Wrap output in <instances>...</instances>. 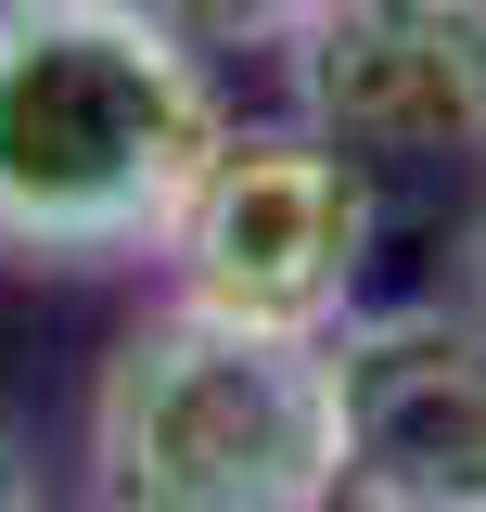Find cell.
Returning a JSON list of instances; mask_svg holds the SVG:
<instances>
[{
	"label": "cell",
	"instance_id": "cell-1",
	"mask_svg": "<svg viewBox=\"0 0 486 512\" xmlns=\"http://www.w3.org/2000/svg\"><path fill=\"white\" fill-rule=\"evenodd\" d=\"M231 103L154 0H0V269L167 256Z\"/></svg>",
	"mask_w": 486,
	"mask_h": 512
},
{
	"label": "cell",
	"instance_id": "cell-2",
	"mask_svg": "<svg viewBox=\"0 0 486 512\" xmlns=\"http://www.w3.org/2000/svg\"><path fill=\"white\" fill-rule=\"evenodd\" d=\"M90 487L116 512H320L346 500L333 333L231 308H154L90 384Z\"/></svg>",
	"mask_w": 486,
	"mask_h": 512
},
{
	"label": "cell",
	"instance_id": "cell-3",
	"mask_svg": "<svg viewBox=\"0 0 486 512\" xmlns=\"http://www.w3.org/2000/svg\"><path fill=\"white\" fill-rule=\"evenodd\" d=\"M167 269L192 308L333 333L371 282V167L320 128H231L167 231Z\"/></svg>",
	"mask_w": 486,
	"mask_h": 512
},
{
	"label": "cell",
	"instance_id": "cell-4",
	"mask_svg": "<svg viewBox=\"0 0 486 512\" xmlns=\"http://www.w3.org/2000/svg\"><path fill=\"white\" fill-rule=\"evenodd\" d=\"M282 52L359 167H486V0H320Z\"/></svg>",
	"mask_w": 486,
	"mask_h": 512
},
{
	"label": "cell",
	"instance_id": "cell-5",
	"mask_svg": "<svg viewBox=\"0 0 486 512\" xmlns=\"http://www.w3.org/2000/svg\"><path fill=\"white\" fill-rule=\"evenodd\" d=\"M333 372H346V500L486 512V308H346Z\"/></svg>",
	"mask_w": 486,
	"mask_h": 512
},
{
	"label": "cell",
	"instance_id": "cell-6",
	"mask_svg": "<svg viewBox=\"0 0 486 512\" xmlns=\"http://www.w3.org/2000/svg\"><path fill=\"white\" fill-rule=\"evenodd\" d=\"M154 13H167V26H192L205 52H282L320 0H154Z\"/></svg>",
	"mask_w": 486,
	"mask_h": 512
},
{
	"label": "cell",
	"instance_id": "cell-7",
	"mask_svg": "<svg viewBox=\"0 0 486 512\" xmlns=\"http://www.w3.org/2000/svg\"><path fill=\"white\" fill-rule=\"evenodd\" d=\"M39 500V474H26V448H13V423H0V512H26Z\"/></svg>",
	"mask_w": 486,
	"mask_h": 512
}]
</instances>
